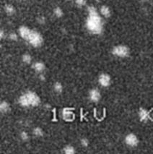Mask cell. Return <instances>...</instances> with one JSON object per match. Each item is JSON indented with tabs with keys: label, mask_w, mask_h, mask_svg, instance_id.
<instances>
[{
	"label": "cell",
	"mask_w": 153,
	"mask_h": 154,
	"mask_svg": "<svg viewBox=\"0 0 153 154\" xmlns=\"http://www.w3.org/2000/svg\"><path fill=\"white\" fill-rule=\"evenodd\" d=\"M88 11L89 17L87 20V28L94 33H100L102 31L101 18L99 17L95 7H90Z\"/></svg>",
	"instance_id": "6da1fadb"
},
{
	"label": "cell",
	"mask_w": 153,
	"mask_h": 154,
	"mask_svg": "<svg viewBox=\"0 0 153 154\" xmlns=\"http://www.w3.org/2000/svg\"><path fill=\"white\" fill-rule=\"evenodd\" d=\"M19 101L20 103L23 106H37L40 102V99L36 93L33 92H28L25 95L22 96L20 98Z\"/></svg>",
	"instance_id": "7a4b0ae2"
},
{
	"label": "cell",
	"mask_w": 153,
	"mask_h": 154,
	"mask_svg": "<svg viewBox=\"0 0 153 154\" xmlns=\"http://www.w3.org/2000/svg\"><path fill=\"white\" fill-rule=\"evenodd\" d=\"M33 46H39L43 41V38L36 31H31L30 33V35L28 36V38L27 39Z\"/></svg>",
	"instance_id": "3957f363"
},
{
	"label": "cell",
	"mask_w": 153,
	"mask_h": 154,
	"mask_svg": "<svg viewBox=\"0 0 153 154\" xmlns=\"http://www.w3.org/2000/svg\"><path fill=\"white\" fill-rule=\"evenodd\" d=\"M129 50L125 46H117L113 49V54L119 57H126L129 55Z\"/></svg>",
	"instance_id": "277c9868"
},
{
	"label": "cell",
	"mask_w": 153,
	"mask_h": 154,
	"mask_svg": "<svg viewBox=\"0 0 153 154\" xmlns=\"http://www.w3.org/2000/svg\"><path fill=\"white\" fill-rule=\"evenodd\" d=\"M125 142L128 145L131 146V147H134V146L137 145V144L139 142V140H138L137 137L135 135L129 134L125 138Z\"/></svg>",
	"instance_id": "5b68a950"
},
{
	"label": "cell",
	"mask_w": 153,
	"mask_h": 154,
	"mask_svg": "<svg viewBox=\"0 0 153 154\" xmlns=\"http://www.w3.org/2000/svg\"><path fill=\"white\" fill-rule=\"evenodd\" d=\"M99 83H100L101 85L107 87L110 83V77H109V75L106 74H102L99 77Z\"/></svg>",
	"instance_id": "8992f818"
},
{
	"label": "cell",
	"mask_w": 153,
	"mask_h": 154,
	"mask_svg": "<svg viewBox=\"0 0 153 154\" xmlns=\"http://www.w3.org/2000/svg\"><path fill=\"white\" fill-rule=\"evenodd\" d=\"M31 31L28 28H27V27H25V26H22V27H20V29H19V32H20V36H21L23 38H25V39H26V40L28 38V36H29V35H30Z\"/></svg>",
	"instance_id": "52a82bcc"
},
{
	"label": "cell",
	"mask_w": 153,
	"mask_h": 154,
	"mask_svg": "<svg viewBox=\"0 0 153 154\" xmlns=\"http://www.w3.org/2000/svg\"><path fill=\"white\" fill-rule=\"evenodd\" d=\"M90 98L92 101L97 102V101H99V99L100 98V93L98 90L93 89L90 93Z\"/></svg>",
	"instance_id": "ba28073f"
},
{
	"label": "cell",
	"mask_w": 153,
	"mask_h": 154,
	"mask_svg": "<svg viewBox=\"0 0 153 154\" xmlns=\"http://www.w3.org/2000/svg\"><path fill=\"white\" fill-rule=\"evenodd\" d=\"M100 12H101L102 15L106 18H108L110 15V11L109 8L106 6H103L100 9Z\"/></svg>",
	"instance_id": "9c48e42d"
},
{
	"label": "cell",
	"mask_w": 153,
	"mask_h": 154,
	"mask_svg": "<svg viewBox=\"0 0 153 154\" xmlns=\"http://www.w3.org/2000/svg\"><path fill=\"white\" fill-rule=\"evenodd\" d=\"M139 116L141 120H147L149 118V113L144 109H141L139 111Z\"/></svg>",
	"instance_id": "30bf717a"
},
{
	"label": "cell",
	"mask_w": 153,
	"mask_h": 154,
	"mask_svg": "<svg viewBox=\"0 0 153 154\" xmlns=\"http://www.w3.org/2000/svg\"><path fill=\"white\" fill-rule=\"evenodd\" d=\"M34 68L36 71L38 72H42L45 67H44V64L41 62H36L35 64H34Z\"/></svg>",
	"instance_id": "8fae6325"
},
{
	"label": "cell",
	"mask_w": 153,
	"mask_h": 154,
	"mask_svg": "<svg viewBox=\"0 0 153 154\" xmlns=\"http://www.w3.org/2000/svg\"><path fill=\"white\" fill-rule=\"evenodd\" d=\"M10 109V106L9 104L5 102V101H3L1 105H0V109H1V111L2 112H7Z\"/></svg>",
	"instance_id": "7c38bea8"
},
{
	"label": "cell",
	"mask_w": 153,
	"mask_h": 154,
	"mask_svg": "<svg viewBox=\"0 0 153 154\" xmlns=\"http://www.w3.org/2000/svg\"><path fill=\"white\" fill-rule=\"evenodd\" d=\"M5 11L7 14L12 15L15 13V9L12 5H6V7H5Z\"/></svg>",
	"instance_id": "4fadbf2b"
},
{
	"label": "cell",
	"mask_w": 153,
	"mask_h": 154,
	"mask_svg": "<svg viewBox=\"0 0 153 154\" xmlns=\"http://www.w3.org/2000/svg\"><path fill=\"white\" fill-rule=\"evenodd\" d=\"M64 153H67V154H73V153H74V149L72 146H69V145L67 146L64 148Z\"/></svg>",
	"instance_id": "5bb4252c"
},
{
	"label": "cell",
	"mask_w": 153,
	"mask_h": 154,
	"mask_svg": "<svg viewBox=\"0 0 153 154\" xmlns=\"http://www.w3.org/2000/svg\"><path fill=\"white\" fill-rule=\"evenodd\" d=\"M23 60L24 62H25L27 64H29L31 62V57L29 54H25L23 57Z\"/></svg>",
	"instance_id": "9a60e30c"
},
{
	"label": "cell",
	"mask_w": 153,
	"mask_h": 154,
	"mask_svg": "<svg viewBox=\"0 0 153 154\" xmlns=\"http://www.w3.org/2000/svg\"><path fill=\"white\" fill-rule=\"evenodd\" d=\"M33 133H34V135H35L36 136L40 137V136H42V135H43V131H42L41 129H40V128L38 127V128L34 129Z\"/></svg>",
	"instance_id": "2e32d148"
},
{
	"label": "cell",
	"mask_w": 153,
	"mask_h": 154,
	"mask_svg": "<svg viewBox=\"0 0 153 154\" xmlns=\"http://www.w3.org/2000/svg\"><path fill=\"white\" fill-rule=\"evenodd\" d=\"M54 13L55 15L58 17V18H60L63 15V12L62 10L59 8V7H56L54 10Z\"/></svg>",
	"instance_id": "e0dca14e"
},
{
	"label": "cell",
	"mask_w": 153,
	"mask_h": 154,
	"mask_svg": "<svg viewBox=\"0 0 153 154\" xmlns=\"http://www.w3.org/2000/svg\"><path fill=\"white\" fill-rule=\"evenodd\" d=\"M54 89L56 92L58 93H60L61 90H62V85L59 83H56L55 85H54Z\"/></svg>",
	"instance_id": "ac0fdd59"
},
{
	"label": "cell",
	"mask_w": 153,
	"mask_h": 154,
	"mask_svg": "<svg viewBox=\"0 0 153 154\" xmlns=\"http://www.w3.org/2000/svg\"><path fill=\"white\" fill-rule=\"evenodd\" d=\"M76 3L79 6H83L86 3V0H76Z\"/></svg>",
	"instance_id": "d6986e66"
},
{
	"label": "cell",
	"mask_w": 153,
	"mask_h": 154,
	"mask_svg": "<svg viewBox=\"0 0 153 154\" xmlns=\"http://www.w3.org/2000/svg\"><path fill=\"white\" fill-rule=\"evenodd\" d=\"M21 137L23 140H28V135L26 132H23L21 133Z\"/></svg>",
	"instance_id": "ffe728a7"
},
{
	"label": "cell",
	"mask_w": 153,
	"mask_h": 154,
	"mask_svg": "<svg viewBox=\"0 0 153 154\" xmlns=\"http://www.w3.org/2000/svg\"><path fill=\"white\" fill-rule=\"evenodd\" d=\"M63 114H64V116L65 118H67V117L70 116V114H71L70 111H69L68 109H65V110H64Z\"/></svg>",
	"instance_id": "44dd1931"
},
{
	"label": "cell",
	"mask_w": 153,
	"mask_h": 154,
	"mask_svg": "<svg viewBox=\"0 0 153 154\" xmlns=\"http://www.w3.org/2000/svg\"><path fill=\"white\" fill-rule=\"evenodd\" d=\"M10 39H12L13 41H16L18 39V36H17V34L12 33L10 35Z\"/></svg>",
	"instance_id": "7402d4cb"
},
{
	"label": "cell",
	"mask_w": 153,
	"mask_h": 154,
	"mask_svg": "<svg viewBox=\"0 0 153 154\" xmlns=\"http://www.w3.org/2000/svg\"><path fill=\"white\" fill-rule=\"evenodd\" d=\"M81 144L83 145V146H87L88 145V140L87 139H82L81 140Z\"/></svg>",
	"instance_id": "603a6c76"
},
{
	"label": "cell",
	"mask_w": 153,
	"mask_h": 154,
	"mask_svg": "<svg viewBox=\"0 0 153 154\" xmlns=\"http://www.w3.org/2000/svg\"><path fill=\"white\" fill-rule=\"evenodd\" d=\"M38 22H39L40 23H44V18H40L38 19Z\"/></svg>",
	"instance_id": "cb8c5ba5"
},
{
	"label": "cell",
	"mask_w": 153,
	"mask_h": 154,
	"mask_svg": "<svg viewBox=\"0 0 153 154\" xmlns=\"http://www.w3.org/2000/svg\"><path fill=\"white\" fill-rule=\"evenodd\" d=\"M4 36H5L4 31H1V33H0V37H1V38H3Z\"/></svg>",
	"instance_id": "d4e9b609"
}]
</instances>
